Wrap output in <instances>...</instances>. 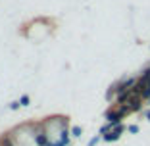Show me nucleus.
<instances>
[{
	"mask_svg": "<svg viewBox=\"0 0 150 146\" xmlns=\"http://www.w3.org/2000/svg\"><path fill=\"white\" fill-rule=\"evenodd\" d=\"M127 131H129L131 135H137L139 131H141V129H139V125H135V123H133V125H129V127H127Z\"/></svg>",
	"mask_w": 150,
	"mask_h": 146,
	"instance_id": "obj_7",
	"label": "nucleus"
},
{
	"mask_svg": "<svg viewBox=\"0 0 150 146\" xmlns=\"http://www.w3.org/2000/svg\"><path fill=\"white\" fill-rule=\"evenodd\" d=\"M119 137H121V135H119L117 131H110L108 135L102 137V140H104V142H115V140H119Z\"/></svg>",
	"mask_w": 150,
	"mask_h": 146,
	"instance_id": "obj_3",
	"label": "nucleus"
},
{
	"mask_svg": "<svg viewBox=\"0 0 150 146\" xmlns=\"http://www.w3.org/2000/svg\"><path fill=\"white\" fill-rule=\"evenodd\" d=\"M19 104H21V108H27L31 104V98L27 96V94H23V96H19Z\"/></svg>",
	"mask_w": 150,
	"mask_h": 146,
	"instance_id": "obj_5",
	"label": "nucleus"
},
{
	"mask_svg": "<svg viewBox=\"0 0 150 146\" xmlns=\"http://www.w3.org/2000/svg\"><path fill=\"white\" fill-rule=\"evenodd\" d=\"M104 119H106V123H110L112 127H115V125H119V123H123V119H125V115L121 114V111H119L117 108H112V110H108L106 114H104Z\"/></svg>",
	"mask_w": 150,
	"mask_h": 146,
	"instance_id": "obj_1",
	"label": "nucleus"
},
{
	"mask_svg": "<svg viewBox=\"0 0 150 146\" xmlns=\"http://www.w3.org/2000/svg\"><path fill=\"white\" fill-rule=\"evenodd\" d=\"M100 140H102V135H96V137H93L91 140H88V144H87V146H96Z\"/></svg>",
	"mask_w": 150,
	"mask_h": 146,
	"instance_id": "obj_6",
	"label": "nucleus"
},
{
	"mask_svg": "<svg viewBox=\"0 0 150 146\" xmlns=\"http://www.w3.org/2000/svg\"><path fill=\"white\" fill-rule=\"evenodd\" d=\"M127 106H129V110H131V114H137V111H142V106H144V100H142L141 96H135L131 98V100L127 102Z\"/></svg>",
	"mask_w": 150,
	"mask_h": 146,
	"instance_id": "obj_2",
	"label": "nucleus"
},
{
	"mask_svg": "<svg viewBox=\"0 0 150 146\" xmlns=\"http://www.w3.org/2000/svg\"><path fill=\"white\" fill-rule=\"evenodd\" d=\"M21 108V104H19V100H13L12 104H10V110H19Z\"/></svg>",
	"mask_w": 150,
	"mask_h": 146,
	"instance_id": "obj_8",
	"label": "nucleus"
},
{
	"mask_svg": "<svg viewBox=\"0 0 150 146\" xmlns=\"http://www.w3.org/2000/svg\"><path fill=\"white\" fill-rule=\"evenodd\" d=\"M144 119H146V121H150V110H146V111H144Z\"/></svg>",
	"mask_w": 150,
	"mask_h": 146,
	"instance_id": "obj_9",
	"label": "nucleus"
},
{
	"mask_svg": "<svg viewBox=\"0 0 150 146\" xmlns=\"http://www.w3.org/2000/svg\"><path fill=\"white\" fill-rule=\"evenodd\" d=\"M69 133H71V138H79L81 135H83V127L75 125V127H71V129H69Z\"/></svg>",
	"mask_w": 150,
	"mask_h": 146,
	"instance_id": "obj_4",
	"label": "nucleus"
}]
</instances>
